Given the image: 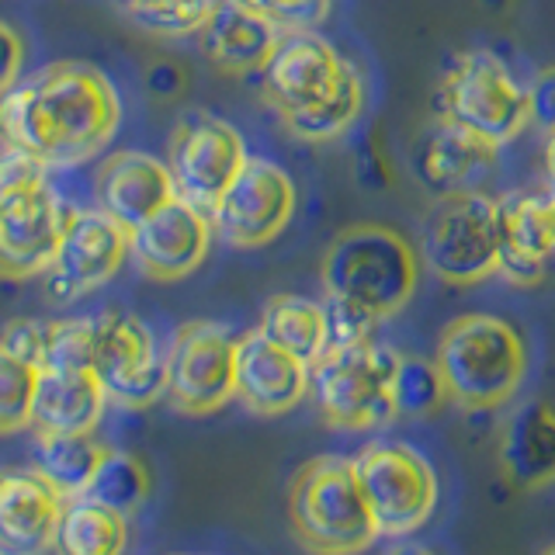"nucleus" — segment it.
Returning <instances> with one entry per match:
<instances>
[{"mask_svg":"<svg viewBox=\"0 0 555 555\" xmlns=\"http://www.w3.org/2000/svg\"><path fill=\"white\" fill-rule=\"evenodd\" d=\"M312 364L260 330L236 337V399L257 416H285L309 396Z\"/></svg>","mask_w":555,"mask_h":555,"instance_id":"nucleus-17","label":"nucleus"},{"mask_svg":"<svg viewBox=\"0 0 555 555\" xmlns=\"http://www.w3.org/2000/svg\"><path fill=\"white\" fill-rule=\"evenodd\" d=\"M46 337H49V320H11L0 334V344L14 351L17 358H25L31 364L46 361Z\"/></svg>","mask_w":555,"mask_h":555,"instance_id":"nucleus-35","label":"nucleus"},{"mask_svg":"<svg viewBox=\"0 0 555 555\" xmlns=\"http://www.w3.org/2000/svg\"><path fill=\"white\" fill-rule=\"evenodd\" d=\"M87 496L108 503V507L121 511L126 517L135 514L146 503V496H150V473H146V465L139 462L135 455H129V451L112 448L108 455H104V462H101V468H98V476L91 482V490H87Z\"/></svg>","mask_w":555,"mask_h":555,"instance_id":"nucleus-30","label":"nucleus"},{"mask_svg":"<svg viewBox=\"0 0 555 555\" xmlns=\"http://www.w3.org/2000/svg\"><path fill=\"white\" fill-rule=\"evenodd\" d=\"M531 126L555 132V66L538 69L531 83Z\"/></svg>","mask_w":555,"mask_h":555,"instance_id":"nucleus-37","label":"nucleus"},{"mask_svg":"<svg viewBox=\"0 0 555 555\" xmlns=\"http://www.w3.org/2000/svg\"><path fill=\"white\" fill-rule=\"evenodd\" d=\"M282 35V28L250 11L247 4H240V0H219L198 31V49L222 74L250 77L268 66Z\"/></svg>","mask_w":555,"mask_h":555,"instance_id":"nucleus-21","label":"nucleus"},{"mask_svg":"<svg viewBox=\"0 0 555 555\" xmlns=\"http://www.w3.org/2000/svg\"><path fill=\"white\" fill-rule=\"evenodd\" d=\"M167 399L184 416H212L236 399V337L212 320H191L167 347Z\"/></svg>","mask_w":555,"mask_h":555,"instance_id":"nucleus-9","label":"nucleus"},{"mask_svg":"<svg viewBox=\"0 0 555 555\" xmlns=\"http://www.w3.org/2000/svg\"><path fill=\"white\" fill-rule=\"evenodd\" d=\"M250 160L243 135L212 112H188L178 118L167 146V167L178 195L212 216L219 198L230 191L243 164Z\"/></svg>","mask_w":555,"mask_h":555,"instance_id":"nucleus-10","label":"nucleus"},{"mask_svg":"<svg viewBox=\"0 0 555 555\" xmlns=\"http://www.w3.org/2000/svg\"><path fill=\"white\" fill-rule=\"evenodd\" d=\"M382 555H441V552L424 548V545H392V548H386Z\"/></svg>","mask_w":555,"mask_h":555,"instance_id":"nucleus-39","label":"nucleus"},{"mask_svg":"<svg viewBox=\"0 0 555 555\" xmlns=\"http://www.w3.org/2000/svg\"><path fill=\"white\" fill-rule=\"evenodd\" d=\"M500 274L514 285H542L555 264V191H514L500 198Z\"/></svg>","mask_w":555,"mask_h":555,"instance_id":"nucleus-19","label":"nucleus"},{"mask_svg":"<svg viewBox=\"0 0 555 555\" xmlns=\"http://www.w3.org/2000/svg\"><path fill=\"white\" fill-rule=\"evenodd\" d=\"M212 216L181 195L132 230V260L150 282H181L195 274L212 247Z\"/></svg>","mask_w":555,"mask_h":555,"instance_id":"nucleus-16","label":"nucleus"},{"mask_svg":"<svg viewBox=\"0 0 555 555\" xmlns=\"http://www.w3.org/2000/svg\"><path fill=\"white\" fill-rule=\"evenodd\" d=\"M121 101L104 69L56 60L0 98V143L52 167H77L112 146Z\"/></svg>","mask_w":555,"mask_h":555,"instance_id":"nucleus-1","label":"nucleus"},{"mask_svg":"<svg viewBox=\"0 0 555 555\" xmlns=\"http://www.w3.org/2000/svg\"><path fill=\"white\" fill-rule=\"evenodd\" d=\"M358 479L372 503L375 525L386 538L424 528L438 507V473L403 441H375L354 455Z\"/></svg>","mask_w":555,"mask_h":555,"instance_id":"nucleus-8","label":"nucleus"},{"mask_svg":"<svg viewBox=\"0 0 555 555\" xmlns=\"http://www.w3.org/2000/svg\"><path fill=\"white\" fill-rule=\"evenodd\" d=\"M545 173H548V188L555 191V132H548L545 143Z\"/></svg>","mask_w":555,"mask_h":555,"instance_id":"nucleus-38","label":"nucleus"},{"mask_svg":"<svg viewBox=\"0 0 555 555\" xmlns=\"http://www.w3.org/2000/svg\"><path fill=\"white\" fill-rule=\"evenodd\" d=\"M399 351L378 340L330 344L312 361L309 396L320 421L334 430H378L392 424Z\"/></svg>","mask_w":555,"mask_h":555,"instance_id":"nucleus-5","label":"nucleus"},{"mask_svg":"<svg viewBox=\"0 0 555 555\" xmlns=\"http://www.w3.org/2000/svg\"><path fill=\"white\" fill-rule=\"evenodd\" d=\"M126 548H129L126 514L94 496L66 500L52 552L56 555H126Z\"/></svg>","mask_w":555,"mask_h":555,"instance_id":"nucleus-25","label":"nucleus"},{"mask_svg":"<svg viewBox=\"0 0 555 555\" xmlns=\"http://www.w3.org/2000/svg\"><path fill=\"white\" fill-rule=\"evenodd\" d=\"M438 372L448 386V399L468 413L507 406L525 386L528 344L520 330L493 312L455 317L438 340Z\"/></svg>","mask_w":555,"mask_h":555,"instance_id":"nucleus-3","label":"nucleus"},{"mask_svg":"<svg viewBox=\"0 0 555 555\" xmlns=\"http://www.w3.org/2000/svg\"><path fill=\"white\" fill-rule=\"evenodd\" d=\"M500 473L517 493H538L555 482V403L528 399L500 430Z\"/></svg>","mask_w":555,"mask_h":555,"instance_id":"nucleus-23","label":"nucleus"},{"mask_svg":"<svg viewBox=\"0 0 555 555\" xmlns=\"http://www.w3.org/2000/svg\"><path fill=\"white\" fill-rule=\"evenodd\" d=\"M347 69H351V63L323 35L285 31L274 56L260 69V87H264L268 104L282 118L326 101L347 77Z\"/></svg>","mask_w":555,"mask_h":555,"instance_id":"nucleus-15","label":"nucleus"},{"mask_svg":"<svg viewBox=\"0 0 555 555\" xmlns=\"http://www.w3.org/2000/svg\"><path fill=\"white\" fill-rule=\"evenodd\" d=\"M46 178H49V167L42 160H35V156L14 150V146L0 150V198H8L28 184H39Z\"/></svg>","mask_w":555,"mask_h":555,"instance_id":"nucleus-34","label":"nucleus"},{"mask_svg":"<svg viewBox=\"0 0 555 555\" xmlns=\"http://www.w3.org/2000/svg\"><path fill=\"white\" fill-rule=\"evenodd\" d=\"M94 372L112 403L126 410H146L167 396V354L132 312L108 309L94 317Z\"/></svg>","mask_w":555,"mask_h":555,"instance_id":"nucleus-11","label":"nucleus"},{"mask_svg":"<svg viewBox=\"0 0 555 555\" xmlns=\"http://www.w3.org/2000/svg\"><path fill=\"white\" fill-rule=\"evenodd\" d=\"M42 369L0 344V434L28 430L35 421V392Z\"/></svg>","mask_w":555,"mask_h":555,"instance_id":"nucleus-31","label":"nucleus"},{"mask_svg":"<svg viewBox=\"0 0 555 555\" xmlns=\"http://www.w3.org/2000/svg\"><path fill=\"white\" fill-rule=\"evenodd\" d=\"M69 205L46 181L0 198V278L28 282L49 271L56 257Z\"/></svg>","mask_w":555,"mask_h":555,"instance_id":"nucleus-14","label":"nucleus"},{"mask_svg":"<svg viewBox=\"0 0 555 555\" xmlns=\"http://www.w3.org/2000/svg\"><path fill=\"white\" fill-rule=\"evenodd\" d=\"M108 451V444L94 441V434H35V468L66 500L87 496Z\"/></svg>","mask_w":555,"mask_h":555,"instance_id":"nucleus-26","label":"nucleus"},{"mask_svg":"<svg viewBox=\"0 0 555 555\" xmlns=\"http://www.w3.org/2000/svg\"><path fill=\"white\" fill-rule=\"evenodd\" d=\"M496 153L500 146L486 143L455 121L438 118L416 146V170L430 191H438V198L459 195V191H479V184L496 167Z\"/></svg>","mask_w":555,"mask_h":555,"instance_id":"nucleus-22","label":"nucleus"},{"mask_svg":"<svg viewBox=\"0 0 555 555\" xmlns=\"http://www.w3.org/2000/svg\"><path fill=\"white\" fill-rule=\"evenodd\" d=\"M500 198L482 191L441 195L424 219L421 257L444 285L473 288L500 274Z\"/></svg>","mask_w":555,"mask_h":555,"instance_id":"nucleus-6","label":"nucleus"},{"mask_svg":"<svg viewBox=\"0 0 555 555\" xmlns=\"http://www.w3.org/2000/svg\"><path fill=\"white\" fill-rule=\"evenodd\" d=\"M22 69H25V39L11 22L0 17V98L22 80Z\"/></svg>","mask_w":555,"mask_h":555,"instance_id":"nucleus-36","label":"nucleus"},{"mask_svg":"<svg viewBox=\"0 0 555 555\" xmlns=\"http://www.w3.org/2000/svg\"><path fill=\"white\" fill-rule=\"evenodd\" d=\"M326 309L378 326L403 309L421 285V254L382 222H358L334 236L320 260Z\"/></svg>","mask_w":555,"mask_h":555,"instance_id":"nucleus-2","label":"nucleus"},{"mask_svg":"<svg viewBox=\"0 0 555 555\" xmlns=\"http://www.w3.org/2000/svg\"><path fill=\"white\" fill-rule=\"evenodd\" d=\"M538 555H555V545H548V548H542V552H538Z\"/></svg>","mask_w":555,"mask_h":555,"instance_id":"nucleus-41","label":"nucleus"},{"mask_svg":"<svg viewBox=\"0 0 555 555\" xmlns=\"http://www.w3.org/2000/svg\"><path fill=\"white\" fill-rule=\"evenodd\" d=\"M126 8H143V4H156V0H121Z\"/></svg>","mask_w":555,"mask_h":555,"instance_id":"nucleus-40","label":"nucleus"},{"mask_svg":"<svg viewBox=\"0 0 555 555\" xmlns=\"http://www.w3.org/2000/svg\"><path fill=\"white\" fill-rule=\"evenodd\" d=\"M66 496L39 468H0V552L49 555Z\"/></svg>","mask_w":555,"mask_h":555,"instance_id":"nucleus-18","label":"nucleus"},{"mask_svg":"<svg viewBox=\"0 0 555 555\" xmlns=\"http://www.w3.org/2000/svg\"><path fill=\"white\" fill-rule=\"evenodd\" d=\"M441 118L476 132L493 146H507L531 126V87L486 49L459 52L441 77Z\"/></svg>","mask_w":555,"mask_h":555,"instance_id":"nucleus-7","label":"nucleus"},{"mask_svg":"<svg viewBox=\"0 0 555 555\" xmlns=\"http://www.w3.org/2000/svg\"><path fill=\"white\" fill-rule=\"evenodd\" d=\"M0 555H4V552H0Z\"/></svg>","mask_w":555,"mask_h":555,"instance_id":"nucleus-42","label":"nucleus"},{"mask_svg":"<svg viewBox=\"0 0 555 555\" xmlns=\"http://www.w3.org/2000/svg\"><path fill=\"white\" fill-rule=\"evenodd\" d=\"M448 399V386L438 372V361H427L421 354H399L396 369V410L406 421H427L438 416Z\"/></svg>","mask_w":555,"mask_h":555,"instance_id":"nucleus-29","label":"nucleus"},{"mask_svg":"<svg viewBox=\"0 0 555 555\" xmlns=\"http://www.w3.org/2000/svg\"><path fill=\"white\" fill-rule=\"evenodd\" d=\"M282 31H312L326 22L334 0H240Z\"/></svg>","mask_w":555,"mask_h":555,"instance_id":"nucleus-33","label":"nucleus"},{"mask_svg":"<svg viewBox=\"0 0 555 555\" xmlns=\"http://www.w3.org/2000/svg\"><path fill=\"white\" fill-rule=\"evenodd\" d=\"M295 216V181L285 167L264 156H250L230 191L212 208L216 233L236 250L268 247L278 240Z\"/></svg>","mask_w":555,"mask_h":555,"instance_id":"nucleus-13","label":"nucleus"},{"mask_svg":"<svg viewBox=\"0 0 555 555\" xmlns=\"http://www.w3.org/2000/svg\"><path fill=\"white\" fill-rule=\"evenodd\" d=\"M132 247V233L115 222L104 208H74L63 225L56 257H52L46 278V295L52 302H74L108 285L121 271Z\"/></svg>","mask_w":555,"mask_h":555,"instance_id":"nucleus-12","label":"nucleus"},{"mask_svg":"<svg viewBox=\"0 0 555 555\" xmlns=\"http://www.w3.org/2000/svg\"><path fill=\"white\" fill-rule=\"evenodd\" d=\"M216 4L219 0H156V4L126 8V11L139 28L178 39V35H198L202 25L208 22V14L216 11Z\"/></svg>","mask_w":555,"mask_h":555,"instance_id":"nucleus-32","label":"nucleus"},{"mask_svg":"<svg viewBox=\"0 0 555 555\" xmlns=\"http://www.w3.org/2000/svg\"><path fill=\"white\" fill-rule=\"evenodd\" d=\"M361 112H364V77L358 66H351L334 94L306 112L282 115V126L295 139H302V143H330V139H340L351 129L361 118Z\"/></svg>","mask_w":555,"mask_h":555,"instance_id":"nucleus-28","label":"nucleus"},{"mask_svg":"<svg viewBox=\"0 0 555 555\" xmlns=\"http://www.w3.org/2000/svg\"><path fill=\"white\" fill-rule=\"evenodd\" d=\"M288 520L309 555H361L382 534L354 459L320 455L288 482Z\"/></svg>","mask_w":555,"mask_h":555,"instance_id":"nucleus-4","label":"nucleus"},{"mask_svg":"<svg viewBox=\"0 0 555 555\" xmlns=\"http://www.w3.org/2000/svg\"><path fill=\"white\" fill-rule=\"evenodd\" d=\"M94 195L98 208H104L132 233L135 225H143L150 216L178 198V184H173L167 160H156V156L139 150H118L98 167Z\"/></svg>","mask_w":555,"mask_h":555,"instance_id":"nucleus-20","label":"nucleus"},{"mask_svg":"<svg viewBox=\"0 0 555 555\" xmlns=\"http://www.w3.org/2000/svg\"><path fill=\"white\" fill-rule=\"evenodd\" d=\"M112 399L104 392L94 364H66L42 369L35 392V434H94L104 406Z\"/></svg>","mask_w":555,"mask_h":555,"instance_id":"nucleus-24","label":"nucleus"},{"mask_svg":"<svg viewBox=\"0 0 555 555\" xmlns=\"http://www.w3.org/2000/svg\"><path fill=\"white\" fill-rule=\"evenodd\" d=\"M257 330L306 364H312L330 347L326 302L306 299V295H274V299H268Z\"/></svg>","mask_w":555,"mask_h":555,"instance_id":"nucleus-27","label":"nucleus"}]
</instances>
